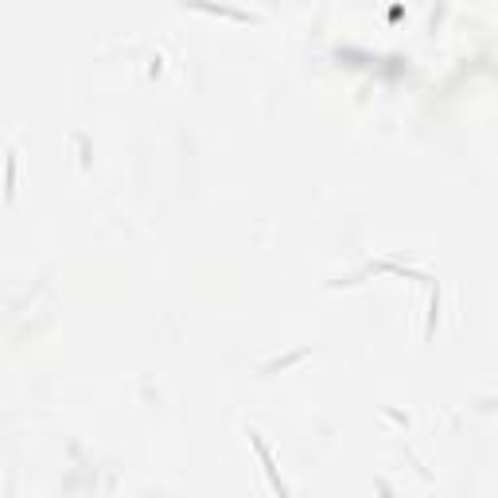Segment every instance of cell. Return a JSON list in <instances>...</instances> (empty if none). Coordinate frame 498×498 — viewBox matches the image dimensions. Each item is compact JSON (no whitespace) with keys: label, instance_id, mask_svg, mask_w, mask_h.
Listing matches in <instances>:
<instances>
[{"label":"cell","instance_id":"6da1fadb","mask_svg":"<svg viewBox=\"0 0 498 498\" xmlns=\"http://www.w3.org/2000/svg\"><path fill=\"white\" fill-rule=\"evenodd\" d=\"M253 436V448H257V456H261V463H265V475H269V483H273V490H277L280 498H284V483H280V475H277V467H273V460H269V448L257 440V432H249Z\"/></svg>","mask_w":498,"mask_h":498},{"label":"cell","instance_id":"7a4b0ae2","mask_svg":"<svg viewBox=\"0 0 498 498\" xmlns=\"http://www.w3.org/2000/svg\"><path fill=\"white\" fill-rule=\"evenodd\" d=\"M377 490H382V498H393V495H389V486H386V483H377Z\"/></svg>","mask_w":498,"mask_h":498}]
</instances>
